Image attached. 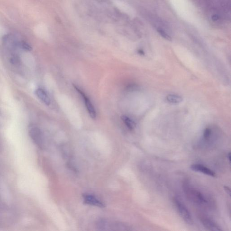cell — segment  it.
Returning a JSON list of instances; mask_svg holds the SVG:
<instances>
[{
    "label": "cell",
    "instance_id": "obj_20",
    "mask_svg": "<svg viewBox=\"0 0 231 231\" xmlns=\"http://www.w3.org/2000/svg\"><path fill=\"white\" fill-rule=\"evenodd\" d=\"M139 53L140 55H144L145 54L144 52H143L142 50H139Z\"/></svg>",
    "mask_w": 231,
    "mask_h": 231
},
{
    "label": "cell",
    "instance_id": "obj_15",
    "mask_svg": "<svg viewBox=\"0 0 231 231\" xmlns=\"http://www.w3.org/2000/svg\"><path fill=\"white\" fill-rule=\"evenodd\" d=\"M21 46L26 51H30L32 50V47L28 43L24 42V41H23L21 42Z\"/></svg>",
    "mask_w": 231,
    "mask_h": 231
},
{
    "label": "cell",
    "instance_id": "obj_5",
    "mask_svg": "<svg viewBox=\"0 0 231 231\" xmlns=\"http://www.w3.org/2000/svg\"><path fill=\"white\" fill-rule=\"evenodd\" d=\"M74 87L75 89H76V90L78 92V93H79L80 95H81V96L83 97L84 101H85V104L86 107L87 109L88 112L90 117L92 118L95 119L96 117V112L95 109L93 104L91 103L89 98L85 95L84 92H82L80 89H79L78 88L75 86Z\"/></svg>",
    "mask_w": 231,
    "mask_h": 231
},
{
    "label": "cell",
    "instance_id": "obj_14",
    "mask_svg": "<svg viewBox=\"0 0 231 231\" xmlns=\"http://www.w3.org/2000/svg\"><path fill=\"white\" fill-rule=\"evenodd\" d=\"M158 32L160 34L161 36L162 37H163L164 39H167V40H169V41H171L172 40L171 37L167 34L163 30H162V29H159L158 30Z\"/></svg>",
    "mask_w": 231,
    "mask_h": 231
},
{
    "label": "cell",
    "instance_id": "obj_6",
    "mask_svg": "<svg viewBox=\"0 0 231 231\" xmlns=\"http://www.w3.org/2000/svg\"><path fill=\"white\" fill-rule=\"evenodd\" d=\"M200 220L204 228L209 230L220 231L222 230L221 227L212 220L205 217H201Z\"/></svg>",
    "mask_w": 231,
    "mask_h": 231
},
{
    "label": "cell",
    "instance_id": "obj_7",
    "mask_svg": "<svg viewBox=\"0 0 231 231\" xmlns=\"http://www.w3.org/2000/svg\"><path fill=\"white\" fill-rule=\"evenodd\" d=\"M83 199L85 203L86 204L97 206L100 208H103L105 206L104 204L102 201L92 194H84L83 195Z\"/></svg>",
    "mask_w": 231,
    "mask_h": 231
},
{
    "label": "cell",
    "instance_id": "obj_16",
    "mask_svg": "<svg viewBox=\"0 0 231 231\" xmlns=\"http://www.w3.org/2000/svg\"><path fill=\"white\" fill-rule=\"evenodd\" d=\"M10 62L13 64H18L19 62H20V59L17 56H13V57L11 58Z\"/></svg>",
    "mask_w": 231,
    "mask_h": 231
},
{
    "label": "cell",
    "instance_id": "obj_8",
    "mask_svg": "<svg viewBox=\"0 0 231 231\" xmlns=\"http://www.w3.org/2000/svg\"><path fill=\"white\" fill-rule=\"evenodd\" d=\"M191 169L196 172H201L205 175L210 176L211 177H215L216 174L214 172L207 167L200 164H194L190 167Z\"/></svg>",
    "mask_w": 231,
    "mask_h": 231
},
{
    "label": "cell",
    "instance_id": "obj_9",
    "mask_svg": "<svg viewBox=\"0 0 231 231\" xmlns=\"http://www.w3.org/2000/svg\"><path fill=\"white\" fill-rule=\"evenodd\" d=\"M11 213L8 207L0 199V223L8 220L11 216Z\"/></svg>",
    "mask_w": 231,
    "mask_h": 231
},
{
    "label": "cell",
    "instance_id": "obj_11",
    "mask_svg": "<svg viewBox=\"0 0 231 231\" xmlns=\"http://www.w3.org/2000/svg\"><path fill=\"white\" fill-rule=\"evenodd\" d=\"M166 100L170 104H177L182 102L183 101V98L178 95L170 94L166 97Z\"/></svg>",
    "mask_w": 231,
    "mask_h": 231
},
{
    "label": "cell",
    "instance_id": "obj_1",
    "mask_svg": "<svg viewBox=\"0 0 231 231\" xmlns=\"http://www.w3.org/2000/svg\"><path fill=\"white\" fill-rule=\"evenodd\" d=\"M184 191L187 197L191 201L200 206H206L209 203L208 198L205 194L193 187L190 184H184Z\"/></svg>",
    "mask_w": 231,
    "mask_h": 231
},
{
    "label": "cell",
    "instance_id": "obj_17",
    "mask_svg": "<svg viewBox=\"0 0 231 231\" xmlns=\"http://www.w3.org/2000/svg\"><path fill=\"white\" fill-rule=\"evenodd\" d=\"M224 189H225V191H226L227 193H228V194H229V195H230V189L228 187H224Z\"/></svg>",
    "mask_w": 231,
    "mask_h": 231
},
{
    "label": "cell",
    "instance_id": "obj_4",
    "mask_svg": "<svg viewBox=\"0 0 231 231\" xmlns=\"http://www.w3.org/2000/svg\"><path fill=\"white\" fill-rule=\"evenodd\" d=\"M29 133L34 144L39 148L43 149L44 147L43 138L42 132L39 128L35 126H30Z\"/></svg>",
    "mask_w": 231,
    "mask_h": 231
},
{
    "label": "cell",
    "instance_id": "obj_3",
    "mask_svg": "<svg viewBox=\"0 0 231 231\" xmlns=\"http://www.w3.org/2000/svg\"><path fill=\"white\" fill-rule=\"evenodd\" d=\"M174 203L181 217L188 224L193 223L192 216L186 205L178 198L174 199Z\"/></svg>",
    "mask_w": 231,
    "mask_h": 231
},
{
    "label": "cell",
    "instance_id": "obj_18",
    "mask_svg": "<svg viewBox=\"0 0 231 231\" xmlns=\"http://www.w3.org/2000/svg\"><path fill=\"white\" fill-rule=\"evenodd\" d=\"M219 19V16L217 15H214L212 16V20L213 21H216Z\"/></svg>",
    "mask_w": 231,
    "mask_h": 231
},
{
    "label": "cell",
    "instance_id": "obj_19",
    "mask_svg": "<svg viewBox=\"0 0 231 231\" xmlns=\"http://www.w3.org/2000/svg\"><path fill=\"white\" fill-rule=\"evenodd\" d=\"M227 158H228V159H229V162L230 163L231 160L230 152H229V154H228V156H227Z\"/></svg>",
    "mask_w": 231,
    "mask_h": 231
},
{
    "label": "cell",
    "instance_id": "obj_2",
    "mask_svg": "<svg viewBox=\"0 0 231 231\" xmlns=\"http://www.w3.org/2000/svg\"><path fill=\"white\" fill-rule=\"evenodd\" d=\"M96 227L101 231H129L130 227L126 224L117 222L110 221L107 220H99L96 223Z\"/></svg>",
    "mask_w": 231,
    "mask_h": 231
},
{
    "label": "cell",
    "instance_id": "obj_13",
    "mask_svg": "<svg viewBox=\"0 0 231 231\" xmlns=\"http://www.w3.org/2000/svg\"><path fill=\"white\" fill-rule=\"evenodd\" d=\"M212 135V130L209 128H207L204 130L203 133V137L205 140H208L210 138Z\"/></svg>",
    "mask_w": 231,
    "mask_h": 231
},
{
    "label": "cell",
    "instance_id": "obj_10",
    "mask_svg": "<svg viewBox=\"0 0 231 231\" xmlns=\"http://www.w3.org/2000/svg\"><path fill=\"white\" fill-rule=\"evenodd\" d=\"M36 95L47 105H49L51 100L45 91L42 88H38L36 90Z\"/></svg>",
    "mask_w": 231,
    "mask_h": 231
},
{
    "label": "cell",
    "instance_id": "obj_12",
    "mask_svg": "<svg viewBox=\"0 0 231 231\" xmlns=\"http://www.w3.org/2000/svg\"><path fill=\"white\" fill-rule=\"evenodd\" d=\"M121 119L128 128L130 130H133L136 128V124L135 122L127 116H122L121 117Z\"/></svg>",
    "mask_w": 231,
    "mask_h": 231
}]
</instances>
